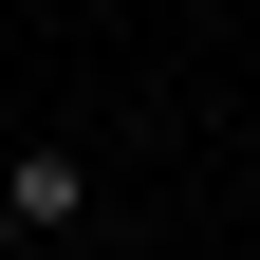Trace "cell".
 I'll return each instance as SVG.
<instances>
[{"label":"cell","mask_w":260,"mask_h":260,"mask_svg":"<svg viewBox=\"0 0 260 260\" xmlns=\"http://www.w3.org/2000/svg\"><path fill=\"white\" fill-rule=\"evenodd\" d=\"M38 260H112V242H93V223H75V242H38Z\"/></svg>","instance_id":"7a4b0ae2"},{"label":"cell","mask_w":260,"mask_h":260,"mask_svg":"<svg viewBox=\"0 0 260 260\" xmlns=\"http://www.w3.org/2000/svg\"><path fill=\"white\" fill-rule=\"evenodd\" d=\"M93 223V149H19L0 168V242H75Z\"/></svg>","instance_id":"6da1fadb"}]
</instances>
